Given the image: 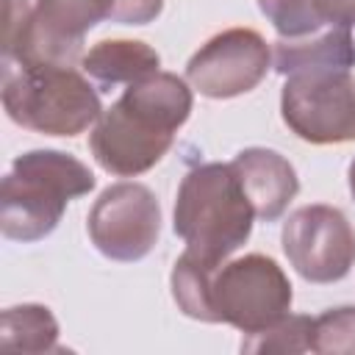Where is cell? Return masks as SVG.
Returning a JSON list of instances; mask_svg holds the SVG:
<instances>
[{
	"instance_id": "obj_13",
	"label": "cell",
	"mask_w": 355,
	"mask_h": 355,
	"mask_svg": "<svg viewBox=\"0 0 355 355\" xmlns=\"http://www.w3.org/2000/svg\"><path fill=\"white\" fill-rule=\"evenodd\" d=\"M158 67H161V55L139 39H103L80 58V69L103 89L119 83L130 86L158 72Z\"/></svg>"
},
{
	"instance_id": "obj_15",
	"label": "cell",
	"mask_w": 355,
	"mask_h": 355,
	"mask_svg": "<svg viewBox=\"0 0 355 355\" xmlns=\"http://www.w3.org/2000/svg\"><path fill=\"white\" fill-rule=\"evenodd\" d=\"M0 344L19 352H58V322L47 305L25 302L3 311Z\"/></svg>"
},
{
	"instance_id": "obj_5",
	"label": "cell",
	"mask_w": 355,
	"mask_h": 355,
	"mask_svg": "<svg viewBox=\"0 0 355 355\" xmlns=\"http://www.w3.org/2000/svg\"><path fill=\"white\" fill-rule=\"evenodd\" d=\"M161 11L164 0H36L22 33L3 44V61L75 67L83 58V39L97 22L147 25Z\"/></svg>"
},
{
	"instance_id": "obj_14",
	"label": "cell",
	"mask_w": 355,
	"mask_h": 355,
	"mask_svg": "<svg viewBox=\"0 0 355 355\" xmlns=\"http://www.w3.org/2000/svg\"><path fill=\"white\" fill-rule=\"evenodd\" d=\"M258 8L280 39L355 25V0H258Z\"/></svg>"
},
{
	"instance_id": "obj_16",
	"label": "cell",
	"mask_w": 355,
	"mask_h": 355,
	"mask_svg": "<svg viewBox=\"0 0 355 355\" xmlns=\"http://www.w3.org/2000/svg\"><path fill=\"white\" fill-rule=\"evenodd\" d=\"M311 352L355 355V305L327 308L311 322Z\"/></svg>"
},
{
	"instance_id": "obj_17",
	"label": "cell",
	"mask_w": 355,
	"mask_h": 355,
	"mask_svg": "<svg viewBox=\"0 0 355 355\" xmlns=\"http://www.w3.org/2000/svg\"><path fill=\"white\" fill-rule=\"evenodd\" d=\"M311 322H313V316L288 313L269 330L244 336L241 352H308L311 349Z\"/></svg>"
},
{
	"instance_id": "obj_8",
	"label": "cell",
	"mask_w": 355,
	"mask_h": 355,
	"mask_svg": "<svg viewBox=\"0 0 355 355\" xmlns=\"http://www.w3.org/2000/svg\"><path fill=\"white\" fill-rule=\"evenodd\" d=\"M280 241L288 263L308 283L344 280L355 266V227L333 205L313 202L291 211Z\"/></svg>"
},
{
	"instance_id": "obj_6",
	"label": "cell",
	"mask_w": 355,
	"mask_h": 355,
	"mask_svg": "<svg viewBox=\"0 0 355 355\" xmlns=\"http://www.w3.org/2000/svg\"><path fill=\"white\" fill-rule=\"evenodd\" d=\"M291 283L275 258L250 252L225 261L208 280V324L225 322L244 336L269 330L291 311Z\"/></svg>"
},
{
	"instance_id": "obj_9",
	"label": "cell",
	"mask_w": 355,
	"mask_h": 355,
	"mask_svg": "<svg viewBox=\"0 0 355 355\" xmlns=\"http://www.w3.org/2000/svg\"><path fill=\"white\" fill-rule=\"evenodd\" d=\"M86 227L92 244L105 258L119 263L141 261L161 233L158 197L144 183H114L94 200Z\"/></svg>"
},
{
	"instance_id": "obj_1",
	"label": "cell",
	"mask_w": 355,
	"mask_h": 355,
	"mask_svg": "<svg viewBox=\"0 0 355 355\" xmlns=\"http://www.w3.org/2000/svg\"><path fill=\"white\" fill-rule=\"evenodd\" d=\"M191 105L189 83L172 72L158 69L130 83L94 122L89 136L94 161L116 178H136L153 169L191 116Z\"/></svg>"
},
{
	"instance_id": "obj_4",
	"label": "cell",
	"mask_w": 355,
	"mask_h": 355,
	"mask_svg": "<svg viewBox=\"0 0 355 355\" xmlns=\"http://www.w3.org/2000/svg\"><path fill=\"white\" fill-rule=\"evenodd\" d=\"M3 108L11 122L44 136H78L105 111L75 67L39 61H3Z\"/></svg>"
},
{
	"instance_id": "obj_12",
	"label": "cell",
	"mask_w": 355,
	"mask_h": 355,
	"mask_svg": "<svg viewBox=\"0 0 355 355\" xmlns=\"http://www.w3.org/2000/svg\"><path fill=\"white\" fill-rule=\"evenodd\" d=\"M272 67L288 78L297 72H352L355 39L349 28H324L300 39H277Z\"/></svg>"
},
{
	"instance_id": "obj_2",
	"label": "cell",
	"mask_w": 355,
	"mask_h": 355,
	"mask_svg": "<svg viewBox=\"0 0 355 355\" xmlns=\"http://www.w3.org/2000/svg\"><path fill=\"white\" fill-rule=\"evenodd\" d=\"M94 189L92 169L61 150H31L14 158L0 189V230L11 241L50 236L69 200Z\"/></svg>"
},
{
	"instance_id": "obj_10",
	"label": "cell",
	"mask_w": 355,
	"mask_h": 355,
	"mask_svg": "<svg viewBox=\"0 0 355 355\" xmlns=\"http://www.w3.org/2000/svg\"><path fill=\"white\" fill-rule=\"evenodd\" d=\"M272 67L266 39L252 28H227L211 36L186 64V80L202 97L227 100L252 92Z\"/></svg>"
},
{
	"instance_id": "obj_18",
	"label": "cell",
	"mask_w": 355,
	"mask_h": 355,
	"mask_svg": "<svg viewBox=\"0 0 355 355\" xmlns=\"http://www.w3.org/2000/svg\"><path fill=\"white\" fill-rule=\"evenodd\" d=\"M349 191H352V197H355V158H352V164H349Z\"/></svg>"
},
{
	"instance_id": "obj_3",
	"label": "cell",
	"mask_w": 355,
	"mask_h": 355,
	"mask_svg": "<svg viewBox=\"0 0 355 355\" xmlns=\"http://www.w3.org/2000/svg\"><path fill=\"white\" fill-rule=\"evenodd\" d=\"M255 211L233 164H197L178 186L172 227L186 250L202 261L225 263L252 233Z\"/></svg>"
},
{
	"instance_id": "obj_11",
	"label": "cell",
	"mask_w": 355,
	"mask_h": 355,
	"mask_svg": "<svg viewBox=\"0 0 355 355\" xmlns=\"http://www.w3.org/2000/svg\"><path fill=\"white\" fill-rule=\"evenodd\" d=\"M241 189L261 222H277L300 191L297 169L277 150L247 147L233 161Z\"/></svg>"
},
{
	"instance_id": "obj_7",
	"label": "cell",
	"mask_w": 355,
	"mask_h": 355,
	"mask_svg": "<svg viewBox=\"0 0 355 355\" xmlns=\"http://www.w3.org/2000/svg\"><path fill=\"white\" fill-rule=\"evenodd\" d=\"M280 114L291 133L308 144L355 141V75L297 72L280 92Z\"/></svg>"
}]
</instances>
